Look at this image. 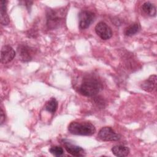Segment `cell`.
<instances>
[{
  "label": "cell",
  "mask_w": 157,
  "mask_h": 157,
  "mask_svg": "<svg viewBox=\"0 0 157 157\" xmlns=\"http://www.w3.org/2000/svg\"><path fill=\"white\" fill-rule=\"evenodd\" d=\"M102 88V84L98 77L88 75L83 78L78 88V91L85 96L91 97L99 93Z\"/></svg>",
  "instance_id": "6da1fadb"
},
{
  "label": "cell",
  "mask_w": 157,
  "mask_h": 157,
  "mask_svg": "<svg viewBox=\"0 0 157 157\" xmlns=\"http://www.w3.org/2000/svg\"><path fill=\"white\" fill-rule=\"evenodd\" d=\"M66 15V10L64 8L59 9H48L46 12L47 26L50 29L59 28L63 25Z\"/></svg>",
  "instance_id": "7a4b0ae2"
},
{
  "label": "cell",
  "mask_w": 157,
  "mask_h": 157,
  "mask_svg": "<svg viewBox=\"0 0 157 157\" xmlns=\"http://www.w3.org/2000/svg\"><path fill=\"white\" fill-rule=\"evenodd\" d=\"M68 131L74 135L91 136L95 133L96 128L88 121H72L68 126Z\"/></svg>",
  "instance_id": "3957f363"
},
{
  "label": "cell",
  "mask_w": 157,
  "mask_h": 157,
  "mask_svg": "<svg viewBox=\"0 0 157 157\" xmlns=\"http://www.w3.org/2000/svg\"><path fill=\"white\" fill-rule=\"evenodd\" d=\"M98 137L100 140L105 142L117 141L121 139V135L117 133L111 127L105 126L99 130Z\"/></svg>",
  "instance_id": "277c9868"
},
{
  "label": "cell",
  "mask_w": 157,
  "mask_h": 157,
  "mask_svg": "<svg viewBox=\"0 0 157 157\" xmlns=\"http://www.w3.org/2000/svg\"><path fill=\"white\" fill-rule=\"evenodd\" d=\"M95 14L90 10H82L78 14L79 28L80 29L88 28L94 21Z\"/></svg>",
  "instance_id": "5b68a950"
},
{
  "label": "cell",
  "mask_w": 157,
  "mask_h": 157,
  "mask_svg": "<svg viewBox=\"0 0 157 157\" xmlns=\"http://www.w3.org/2000/svg\"><path fill=\"white\" fill-rule=\"evenodd\" d=\"M96 34L102 40H108L112 37L113 33L111 28L105 22L100 21L95 26Z\"/></svg>",
  "instance_id": "8992f818"
},
{
  "label": "cell",
  "mask_w": 157,
  "mask_h": 157,
  "mask_svg": "<svg viewBox=\"0 0 157 157\" xmlns=\"http://www.w3.org/2000/svg\"><path fill=\"white\" fill-rule=\"evenodd\" d=\"M62 142L65 150L72 156L78 157L85 155V152L83 148L72 144L70 140L67 139H63Z\"/></svg>",
  "instance_id": "52a82bcc"
},
{
  "label": "cell",
  "mask_w": 157,
  "mask_h": 157,
  "mask_svg": "<svg viewBox=\"0 0 157 157\" xmlns=\"http://www.w3.org/2000/svg\"><path fill=\"white\" fill-rule=\"evenodd\" d=\"M17 52L20 59L23 62L31 61L34 55V48L26 44L19 45Z\"/></svg>",
  "instance_id": "ba28073f"
},
{
  "label": "cell",
  "mask_w": 157,
  "mask_h": 157,
  "mask_svg": "<svg viewBox=\"0 0 157 157\" xmlns=\"http://www.w3.org/2000/svg\"><path fill=\"white\" fill-rule=\"evenodd\" d=\"M15 52L13 48L9 45H3L1 50V61L2 64H7L13 60L15 56Z\"/></svg>",
  "instance_id": "9c48e42d"
},
{
  "label": "cell",
  "mask_w": 157,
  "mask_h": 157,
  "mask_svg": "<svg viewBox=\"0 0 157 157\" xmlns=\"http://www.w3.org/2000/svg\"><path fill=\"white\" fill-rule=\"evenodd\" d=\"M140 87L147 92H151L155 90L156 87V75L155 74L150 75L141 83Z\"/></svg>",
  "instance_id": "30bf717a"
},
{
  "label": "cell",
  "mask_w": 157,
  "mask_h": 157,
  "mask_svg": "<svg viewBox=\"0 0 157 157\" xmlns=\"http://www.w3.org/2000/svg\"><path fill=\"white\" fill-rule=\"evenodd\" d=\"M7 1L1 0L0 1V16L1 23L2 25H7L10 23V18L7 12Z\"/></svg>",
  "instance_id": "8fae6325"
},
{
  "label": "cell",
  "mask_w": 157,
  "mask_h": 157,
  "mask_svg": "<svg viewBox=\"0 0 157 157\" xmlns=\"http://www.w3.org/2000/svg\"><path fill=\"white\" fill-rule=\"evenodd\" d=\"M111 150L115 156L119 157L127 156L130 152L129 148L128 147L122 145H115L112 148Z\"/></svg>",
  "instance_id": "7c38bea8"
},
{
  "label": "cell",
  "mask_w": 157,
  "mask_h": 157,
  "mask_svg": "<svg viewBox=\"0 0 157 157\" xmlns=\"http://www.w3.org/2000/svg\"><path fill=\"white\" fill-rule=\"evenodd\" d=\"M143 11L150 17H155L156 15V6L150 2H145L142 6Z\"/></svg>",
  "instance_id": "4fadbf2b"
},
{
  "label": "cell",
  "mask_w": 157,
  "mask_h": 157,
  "mask_svg": "<svg viewBox=\"0 0 157 157\" xmlns=\"http://www.w3.org/2000/svg\"><path fill=\"white\" fill-rule=\"evenodd\" d=\"M140 29V26L138 23H134L124 29V34L126 36H132Z\"/></svg>",
  "instance_id": "5bb4252c"
},
{
  "label": "cell",
  "mask_w": 157,
  "mask_h": 157,
  "mask_svg": "<svg viewBox=\"0 0 157 157\" xmlns=\"http://www.w3.org/2000/svg\"><path fill=\"white\" fill-rule=\"evenodd\" d=\"M58 108V101L55 98H51L45 104V109L52 114H54Z\"/></svg>",
  "instance_id": "9a60e30c"
},
{
  "label": "cell",
  "mask_w": 157,
  "mask_h": 157,
  "mask_svg": "<svg viewBox=\"0 0 157 157\" xmlns=\"http://www.w3.org/2000/svg\"><path fill=\"white\" fill-rule=\"evenodd\" d=\"M49 151L55 156H61L64 154V150L60 146H53L49 149Z\"/></svg>",
  "instance_id": "2e32d148"
},
{
  "label": "cell",
  "mask_w": 157,
  "mask_h": 157,
  "mask_svg": "<svg viewBox=\"0 0 157 157\" xmlns=\"http://www.w3.org/2000/svg\"><path fill=\"white\" fill-rule=\"evenodd\" d=\"M6 120V115L5 113H4V111L2 109H1V125H2Z\"/></svg>",
  "instance_id": "e0dca14e"
},
{
  "label": "cell",
  "mask_w": 157,
  "mask_h": 157,
  "mask_svg": "<svg viewBox=\"0 0 157 157\" xmlns=\"http://www.w3.org/2000/svg\"><path fill=\"white\" fill-rule=\"evenodd\" d=\"M23 2L26 4L25 6L27 7V9H28V10L30 9V7H31V6H32L33 2H32V1H23Z\"/></svg>",
  "instance_id": "ac0fdd59"
}]
</instances>
